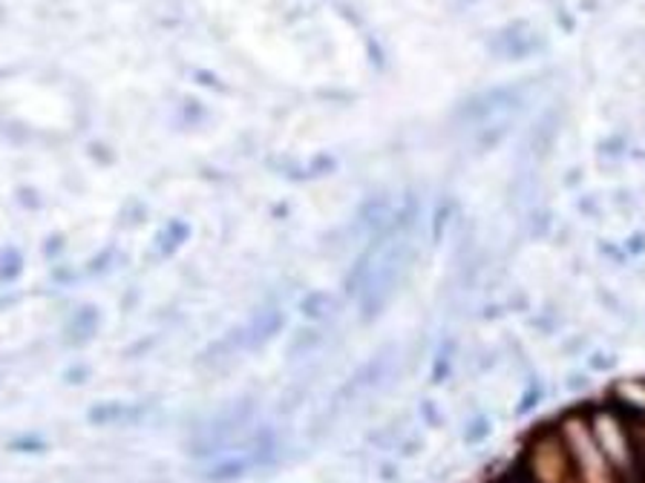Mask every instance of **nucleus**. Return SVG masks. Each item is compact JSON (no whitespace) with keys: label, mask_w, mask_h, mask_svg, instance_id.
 Returning a JSON list of instances; mask_svg holds the SVG:
<instances>
[{"label":"nucleus","mask_w":645,"mask_h":483,"mask_svg":"<svg viewBox=\"0 0 645 483\" xmlns=\"http://www.w3.org/2000/svg\"><path fill=\"white\" fill-rule=\"evenodd\" d=\"M490 432H493L490 420L484 418V415H478V418L469 420L467 429H464V443H467V447H478V443H484V440L490 438Z\"/></svg>","instance_id":"20e7f679"},{"label":"nucleus","mask_w":645,"mask_h":483,"mask_svg":"<svg viewBox=\"0 0 645 483\" xmlns=\"http://www.w3.org/2000/svg\"><path fill=\"white\" fill-rule=\"evenodd\" d=\"M588 383H585V377H580V374H573L571 380H568V388H571V391H577V388H585Z\"/></svg>","instance_id":"9b49d317"},{"label":"nucleus","mask_w":645,"mask_h":483,"mask_svg":"<svg viewBox=\"0 0 645 483\" xmlns=\"http://www.w3.org/2000/svg\"><path fill=\"white\" fill-rule=\"evenodd\" d=\"M450 354H453V348L447 352V345H444V348H438V354H435V363H433V383H435V386H441V383H444V377L450 374Z\"/></svg>","instance_id":"423d86ee"},{"label":"nucleus","mask_w":645,"mask_h":483,"mask_svg":"<svg viewBox=\"0 0 645 483\" xmlns=\"http://www.w3.org/2000/svg\"><path fill=\"white\" fill-rule=\"evenodd\" d=\"M625 254H628V257H643V254H645V234L628 236V242H625Z\"/></svg>","instance_id":"1a4fd4ad"},{"label":"nucleus","mask_w":645,"mask_h":483,"mask_svg":"<svg viewBox=\"0 0 645 483\" xmlns=\"http://www.w3.org/2000/svg\"><path fill=\"white\" fill-rule=\"evenodd\" d=\"M421 415H424V420H430L433 426H438V409H435L433 400H424V406H421Z\"/></svg>","instance_id":"9d476101"},{"label":"nucleus","mask_w":645,"mask_h":483,"mask_svg":"<svg viewBox=\"0 0 645 483\" xmlns=\"http://www.w3.org/2000/svg\"><path fill=\"white\" fill-rule=\"evenodd\" d=\"M392 345H387L383 352H378L374 354L372 359H369L367 366L360 368L358 374H355V380H352V391H363V388H374V386H381V380L389 374V368H392V363H395V357H392Z\"/></svg>","instance_id":"7ed1b4c3"},{"label":"nucleus","mask_w":645,"mask_h":483,"mask_svg":"<svg viewBox=\"0 0 645 483\" xmlns=\"http://www.w3.org/2000/svg\"><path fill=\"white\" fill-rule=\"evenodd\" d=\"M421 449H424V440H421L419 434H412L410 440H401V443H398V452H401L403 458H415Z\"/></svg>","instance_id":"6e6552de"},{"label":"nucleus","mask_w":645,"mask_h":483,"mask_svg":"<svg viewBox=\"0 0 645 483\" xmlns=\"http://www.w3.org/2000/svg\"><path fill=\"white\" fill-rule=\"evenodd\" d=\"M559 438L564 443V452L571 458L573 475L580 483H616L614 472H611L609 461L602 458L600 447H596L591 426H588L585 411H573L562 423L557 426Z\"/></svg>","instance_id":"f257e3e1"},{"label":"nucleus","mask_w":645,"mask_h":483,"mask_svg":"<svg viewBox=\"0 0 645 483\" xmlns=\"http://www.w3.org/2000/svg\"><path fill=\"white\" fill-rule=\"evenodd\" d=\"M519 463L533 483H580L573 475L571 458L564 452L557 426L536 429L525 452H521Z\"/></svg>","instance_id":"f03ea898"},{"label":"nucleus","mask_w":645,"mask_h":483,"mask_svg":"<svg viewBox=\"0 0 645 483\" xmlns=\"http://www.w3.org/2000/svg\"><path fill=\"white\" fill-rule=\"evenodd\" d=\"M542 400H544V386L539 380H533L528 388H525V395H521L519 406H516V415H528V411H533Z\"/></svg>","instance_id":"39448f33"},{"label":"nucleus","mask_w":645,"mask_h":483,"mask_svg":"<svg viewBox=\"0 0 645 483\" xmlns=\"http://www.w3.org/2000/svg\"><path fill=\"white\" fill-rule=\"evenodd\" d=\"M588 366H591V372H611L616 366V357L614 354H594L588 359Z\"/></svg>","instance_id":"0eeeda50"}]
</instances>
